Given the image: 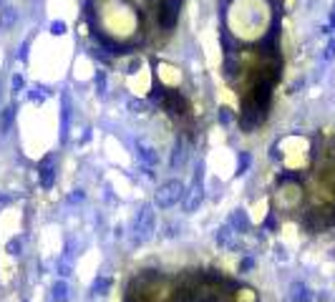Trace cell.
I'll return each instance as SVG.
<instances>
[{"label": "cell", "instance_id": "20", "mask_svg": "<svg viewBox=\"0 0 335 302\" xmlns=\"http://www.w3.org/2000/svg\"><path fill=\"white\" fill-rule=\"evenodd\" d=\"M166 93H169V91H166V88L159 83V86H154L151 88V93H149V98L154 101V104H159V106H164V101H166Z\"/></svg>", "mask_w": 335, "mask_h": 302}, {"label": "cell", "instance_id": "1", "mask_svg": "<svg viewBox=\"0 0 335 302\" xmlns=\"http://www.w3.org/2000/svg\"><path fill=\"white\" fill-rule=\"evenodd\" d=\"M154 232H157V211H154L151 204H144V207L136 211L134 224H131V239H134V244L149 242V239L154 237Z\"/></svg>", "mask_w": 335, "mask_h": 302}, {"label": "cell", "instance_id": "29", "mask_svg": "<svg viewBox=\"0 0 335 302\" xmlns=\"http://www.w3.org/2000/svg\"><path fill=\"white\" fill-rule=\"evenodd\" d=\"M28 45H31V41H25V43L20 45V50H18V58H20V60H28Z\"/></svg>", "mask_w": 335, "mask_h": 302}, {"label": "cell", "instance_id": "27", "mask_svg": "<svg viewBox=\"0 0 335 302\" xmlns=\"http://www.w3.org/2000/svg\"><path fill=\"white\" fill-rule=\"evenodd\" d=\"M323 58L325 60H330V58H335V38L328 43V48H325V53H323Z\"/></svg>", "mask_w": 335, "mask_h": 302}, {"label": "cell", "instance_id": "6", "mask_svg": "<svg viewBox=\"0 0 335 302\" xmlns=\"http://www.w3.org/2000/svg\"><path fill=\"white\" fill-rule=\"evenodd\" d=\"M56 156H46L41 164H38V179H41L43 189H53L56 184Z\"/></svg>", "mask_w": 335, "mask_h": 302}, {"label": "cell", "instance_id": "4", "mask_svg": "<svg viewBox=\"0 0 335 302\" xmlns=\"http://www.w3.org/2000/svg\"><path fill=\"white\" fill-rule=\"evenodd\" d=\"M265 116H267V111L262 106H257L252 96H244L242 111H239V129L242 131H252L255 126H260L265 121Z\"/></svg>", "mask_w": 335, "mask_h": 302}, {"label": "cell", "instance_id": "32", "mask_svg": "<svg viewBox=\"0 0 335 302\" xmlns=\"http://www.w3.org/2000/svg\"><path fill=\"white\" fill-rule=\"evenodd\" d=\"M20 88H23V76L18 73V76H13V91H16V93H18V91H20Z\"/></svg>", "mask_w": 335, "mask_h": 302}, {"label": "cell", "instance_id": "21", "mask_svg": "<svg viewBox=\"0 0 335 302\" xmlns=\"http://www.w3.org/2000/svg\"><path fill=\"white\" fill-rule=\"evenodd\" d=\"M250 164H252V156L247 154V151H239V159H237V176H242V174H247V169H250Z\"/></svg>", "mask_w": 335, "mask_h": 302}, {"label": "cell", "instance_id": "24", "mask_svg": "<svg viewBox=\"0 0 335 302\" xmlns=\"http://www.w3.org/2000/svg\"><path fill=\"white\" fill-rule=\"evenodd\" d=\"M128 108H131V111H136V113H146V101H139V98H134V101H128Z\"/></svg>", "mask_w": 335, "mask_h": 302}, {"label": "cell", "instance_id": "23", "mask_svg": "<svg viewBox=\"0 0 335 302\" xmlns=\"http://www.w3.org/2000/svg\"><path fill=\"white\" fill-rule=\"evenodd\" d=\"M96 88H98V96H106V73L104 71L96 73Z\"/></svg>", "mask_w": 335, "mask_h": 302}, {"label": "cell", "instance_id": "26", "mask_svg": "<svg viewBox=\"0 0 335 302\" xmlns=\"http://www.w3.org/2000/svg\"><path fill=\"white\" fill-rule=\"evenodd\" d=\"M265 229H270V232H275V229H277V219H275V211H270V217L265 219Z\"/></svg>", "mask_w": 335, "mask_h": 302}, {"label": "cell", "instance_id": "8", "mask_svg": "<svg viewBox=\"0 0 335 302\" xmlns=\"http://www.w3.org/2000/svg\"><path fill=\"white\" fill-rule=\"evenodd\" d=\"M214 239H217V244H220V247H224V249H239V239H237V232L232 229L229 224L220 226V229H217V234H214Z\"/></svg>", "mask_w": 335, "mask_h": 302}, {"label": "cell", "instance_id": "31", "mask_svg": "<svg viewBox=\"0 0 335 302\" xmlns=\"http://www.w3.org/2000/svg\"><path fill=\"white\" fill-rule=\"evenodd\" d=\"M83 196H86V194L81 192V189H76V192L68 196V201H71V204H76V201H83Z\"/></svg>", "mask_w": 335, "mask_h": 302}, {"label": "cell", "instance_id": "35", "mask_svg": "<svg viewBox=\"0 0 335 302\" xmlns=\"http://www.w3.org/2000/svg\"><path fill=\"white\" fill-rule=\"evenodd\" d=\"M3 3H5V0H0V5H3Z\"/></svg>", "mask_w": 335, "mask_h": 302}, {"label": "cell", "instance_id": "16", "mask_svg": "<svg viewBox=\"0 0 335 302\" xmlns=\"http://www.w3.org/2000/svg\"><path fill=\"white\" fill-rule=\"evenodd\" d=\"M56 267H58V274H61V277H68V274H71V270H73V252H71V247L66 249V255L58 259Z\"/></svg>", "mask_w": 335, "mask_h": 302}, {"label": "cell", "instance_id": "19", "mask_svg": "<svg viewBox=\"0 0 335 302\" xmlns=\"http://www.w3.org/2000/svg\"><path fill=\"white\" fill-rule=\"evenodd\" d=\"M109 287H111V280H109V277H96L94 285H91V292H94V295H106Z\"/></svg>", "mask_w": 335, "mask_h": 302}, {"label": "cell", "instance_id": "22", "mask_svg": "<svg viewBox=\"0 0 335 302\" xmlns=\"http://www.w3.org/2000/svg\"><path fill=\"white\" fill-rule=\"evenodd\" d=\"M8 255H13V257H16V255H20V249H23V239L20 237H13L10 239V242H8Z\"/></svg>", "mask_w": 335, "mask_h": 302}, {"label": "cell", "instance_id": "7", "mask_svg": "<svg viewBox=\"0 0 335 302\" xmlns=\"http://www.w3.org/2000/svg\"><path fill=\"white\" fill-rule=\"evenodd\" d=\"M164 108L172 113V116H184V113L189 111L187 106V98L179 93V91H169L166 93V101H164Z\"/></svg>", "mask_w": 335, "mask_h": 302}, {"label": "cell", "instance_id": "30", "mask_svg": "<svg viewBox=\"0 0 335 302\" xmlns=\"http://www.w3.org/2000/svg\"><path fill=\"white\" fill-rule=\"evenodd\" d=\"M220 121L227 126V123H232V113L227 111V108H220Z\"/></svg>", "mask_w": 335, "mask_h": 302}, {"label": "cell", "instance_id": "5", "mask_svg": "<svg viewBox=\"0 0 335 302\" xmlns=\"http://www.w3.org/2000/svg\"><path fill=\"white\" fill-rule=\"evenodd\" d=\"M179 8H182V0H161L159 5V25L164 30H172L176 20H179Z\"/></svg>", "mask_w": 335, "mask_h": 302}, {"label": "cell", "instance_id": "17", "mask_svg": "<svg viewBox=\"0 0 335 302\" xmlns=\"http://www.w3.org/2000/svg\"><path fill=\"white\" fill-rule=\"evenodd\" d=\"M50 96V91H48V88L46 86H31V93H28V98L33 101V104H43V101Z\"/></svg>", "mask_w": 335, "mask_h": 302}, {"label": "cell", "instance_id": "28", "mask_svg": "<svg viewBox=\"0 0 335 302\" xmlns=\"http://www.w3.org/2000/svg\"><path fill=\"white\" fill-rule=\"evenodd\" d=\"M252 267H255V259H252V257H244L242 264H239V272H247V270H252Z\"/></svg>", "mask_w": 335, "mask_h": 302}, {"label": "cell", "instance_id": "12", "mask_svg": "<svg viewBox=\"0 0 335 302\" xmlns=\"http://www.w3.org/2000/svg\"><path fill=\"white\" fill-rule=\"evenodd\" d=\"M136 154H139V161L141 164H144V166H157V164H159V154H157V151H154L151 146H144V144H139L136 146Z\"/></svg>", "mask_w": 335, "mask_h": 302}, {"label": "cell", "instance_id": "14", "mask_svg": "<svg viewBox=\"0 0 335 302\" xmlns=\"http://www.w3.org/2000/svg\"><path fill=\"white\" fill-rule=\"evenodd\" d=\"M16 20H18V10L16 8H3V10H0V28H3V30H10L13 28V25H16Z\"/></svg>", "mask_w": 335, "mask_h": 302}, {"label": "cell", "instance_id": "18", "mask_svg": "<svg viewBox=\"0 0 335 302\" xmlns=\"http://www.w3.org/2000/svg\"><path fill=\"white\" fill-rule=\"evenodd\" d=\"M292 302H310V292H307V287L295 282L292 285Z\"/></svg>", "mask_w": 335, "mask_h": 302}, {"label": "cell", "instance_id": "10", "mask_svg": "<svg viewBox=\"0 0 335 302\" xmlns=\"http://www.w3.org/2000/svg\"><path fill=\"white\" fill-rule=\"evenodd\" d=\"M229 226L235 229L237 234H244L250 229V217H247V211L244 209H235L232 211V217H229Z\"/></svg>", "mask_w": 335, "mask_h": 302}, {"label": "cell", "instance_id": "15", "mask_svg": "<svg viewBox=\"0 0 335 302\" xmlns=\"http://www.w3.org/2000/svg\"><path fill=\"white\" fill-rule=\"evenodd\" d=\"M13 121H16V106H5L0 111V134H8Z\"/></svg>", "mask_w": 335, "mask_h": 302}, {"label": "cell", "instance_id": "25", "mask_svg": "<svg viewBox=\"0 0 335 302\" xmlns=\"http://www.w3.org/2000/svg\"><path fill=\"white\" fill-rule=\"evenodd\" d=\"M50 33H53V35H63V33H66V23H63V20H53V23H50Z\"/></svg>", "mask_w": 335, "mask_h": 302}, {"label": "cell", "instance_id": "9", "mask_svg": "<svg viewBox=\"0 0 335 302\" xmlns=\"http://www.w3.org/2000/svg\"><path fill=\"white\" fill-rule=\"evenodd\" d=\"M61 104H63V108H61V141L66 144L68 141V129H71V98L63 93Z\"/></svg>", "mask_w": 335, "mask_h": 302}, {"label": "cell", "instance_id": "34", "mask_svg": "<svg viewBox=\"0 0 335 302\" xmlns=\"http://www.w3.org/2000/svg\"><path fill=\"white\" fill-rule=\"evenodd\" d=\"M330 28H335V5H333V15H330Z\"/></svg>", "mask_w": 335, "mask_h": 302}, {"label": "cell", "instance_id": "33", "mask_svg": "<svg viewBox=\"0 0 335 302\" xmlns=\"http://www.w3.org/2000/svg\"><path fill=\"white\" fill-rule=\"evenodd\" d=\"M8 201H10V196H8V194H0V207L8 204Z\"/></svg>", "mask_w": 335, "mask_h": 302}, {"label": "cell", "instance_id": "13", "mask_svg": "<svg viewBox=\"0 0 335 302\" xmlns=\"http://www.w3.org/2000/svg\"><path fill=\"white\" fill-rule=\"evenodd\" d=\"M50 297H53V302H68L71 300V287L66 280H58L53 285V289H50Z\"/></svg>", "mask_w": 335, "mask_h": 302}, {"label": "cell", "instance_id": "3", "mask_svg": "<svg viewBox=\"0 0 335 302\" xmlns=\"http://www.w3.org/2000/svg\"><path fill=\"white\" fill-rule=\"evenodd\" d=\"M184 184L179 181V179H169V181H164L159 186V192L157 196H154V204H157L159 209H169L174 204H179V199H184Z\"/></svg>", "mask_w": 335, "mask_h": 302}, {"label": "cell", "instance_id": "2", "mask_svg": "<svg viewBox=\"0 0 335 302\" xmlns=\"http://www.w3.org/2000/svg\"><path fill=\"white\" fill-rule=\"evenodd\" d=\"M204 199V164L199 161L191 174V184L184 192V211H197Z\"/></svg>", "mask_w": 335, "mask_h": 302}, {"label": "cell", "instance_id": "11", "mask_svg": "<svg viewBox=\"0 0 335 302\" xmlns=\"http://www.w3.org/2000/svg\"><path fill=\"white\" fill-rule=\"evenodd\" d=\"M187 161V141L182 136L174 141V151H172V169H182Z\"/></svg>", "mask_w": 335, "mask_h": 302}]
</instances>
